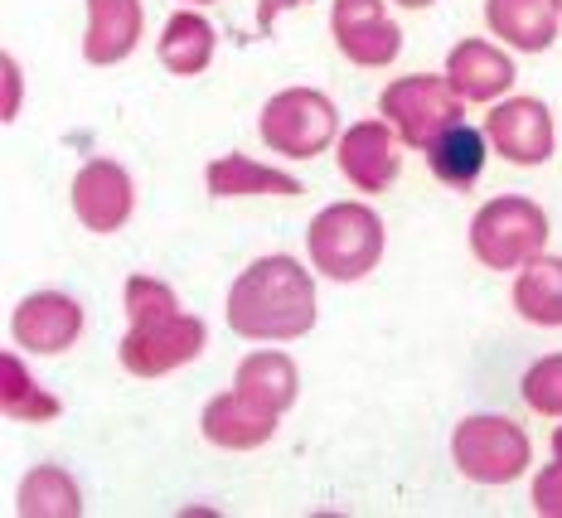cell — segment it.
Listing matches in <instances>:
<instances>
[{"label": "cell", "instance_id": "7", "mask_svg": "<svg viewBox=\"0 0 562 518\" xmlns=\"http://www.w3.org/2000/svg\"><path fill=\"white\" fill-rule=\"evenodd\" d=\"M383 122L397 132V140L413 150H427L447 126L465 122V102L456 98V88L447 74H413V78H393L379 98Z\"/></svg>", "mask_w": 562, "mask_h": 518}, {"label": "cell", "instance_id": "20", "mask_svg": "<svg viewBox=\"0 0 562 518\" xmlns=\"http://www.w3.org/2000/svg\"><path fill=\"white\" fill-rule=\"evenodd\" d=\"M514 311L543 329L562 325V257L538 252L533 262L519 267V277H514Z\"/></svg>", "mask_w": 562, "mask_h": 518}, {"label": "cell", "instance_id": "16", "mask_svg": "<svg viewBox=\"0 0 562 518\" xmlns=\"http://www.w3.org/2000/svg\"><path fill=\"white\" fill-rule=\"evenodd\" d=\"M485 25L495 30V40H505L509 49L543 54L553 49L562 10L558 0H485Z\"/></svg>", "mask_w": 562, "mask_h": 518}, {"label": "cell", "instance_id": "8", "mask_svg": "<svg viewBox=\"0 0 562 518\" xmlns=\"http://www.w3.org/2000/svg\"><path fill=\"white\" fill-rule=\"evenodd\" d=\"M68 199H74V214H78V223H83L88 233L112 238V233H122L126 218H132L136 184H132V174H126V165L83 160L78 165V174H74V184H68Z\"/></svg>", "mask_w": 562, "mask_h": 518}, {"label": "cell", "instance_id": "4", "mask_svg": "<svg viewBox=\"0 0 562 518\" xmlns=\"http://www.w3.org/2000/svg\"><path fill=\"white\" fill-rule=\"evenodd\" d=\"M548 238H553L548 214L524 194L490 199L471 218V252L490 272H519L524 262H533V257L543 252Z\"/></svg>", "mask_w": 562, "mask_h": 518}, {"label": "cell", "instance_id": "6", "mask_svg": "<svg viewBox=\"0 0 562 518\" xmlns=\"http://www.w3.org/2000/svg\"><path fill=\"white\" fill-rule=\"evenodd\" d=\"M262 146H272L286 160H311L325 156L339 136V112L321 88H281L262 102L257 116Z\"/></svg>", "mask_w": 562, "mask_h": 518}, {"label": "cell", "instance_id": "27", "mask_svg": "<svg viewBox=\"0 0 562 518\" xmlns=\"http://www.w3.org/2000/svg\"><path fill=\"white\" fill-rule=\"evenodd\" d=\"M15 112H20V64L5 58V122H15Z\"/></svg>", "mask_w": 562, "mask_h": 518}, {"label": "cell", "instance_id": "3", "mask_svg": "<svg viewBox=\"0 0 562 518\" xmlns=\"http://www.w3.org/2000/svg\"><path fill=\"white\" fill-rule=\"evenodd\" d=\"M383 218L373 214L364 199H339L325 204L306 228V252L311 267L330 281H364L383 257Z\"/></svg>", "mask_w": 562, "mask_h": 518}, {"label": "cell", "instance_id": "18", "mask_svg": "<svg viewBox=\"0 0 562 518\" xmlns=\"http://www.w3.org/2000/svg\"><path fill=\"white\" fill-rule=\"evenodd\" d=\"M204 184L214 199H248V194H272V199H296L301 194V180L277 165H257L248 156H218L204 165Z\"/></svg>", "mask_w": 562, "mask_h": 518}, {"label": "cell", "instance_id": "31", "mask_svg": "<svg viewBox=\"0 0 562 518\" xmlns=\"http://www.w3.org/2000/svg\"><path fill=\"white\" fill-rule=\"evenodd\" d=\"M558 10H562V0H558Z\"/></svg>", "mask_w": 562, "mask_h": 518}, {"label": "cell", "instance_id": "21", "mask_svg": "<svg viewBox=\"0 0 562 518\" xmlns=\"http://www.w3.org/2000/svg\"><path fill=\"white\" fill-rule=\"evenodd\" d=\"M427 165L447 190H471L485 170V132H475L471 122L447 126L437 140L427 146Z\"/></svg>", "mask_w": 562, "mask_h": 518}, {"label": "cell", "instance_id": "17", "mask_svg": "<svg viewBox=\"0 0 562 518\" xmlns=\"http://www.w3.org/2000/svg\"><path fill=\"white\" fill-rule=\"evenodd\" d=\"M233 387L243 397H252V403H262L267 412H277V417H286L301 397V373L291 354H281V349H252L238 363V373H233Z\"/></svg>", "mask_w": 562, "mask_h": 518}, {"label": "cell", "instance_id": "28", "mask_svg": "<svg viewBox=\"0 0 562 518\" xmlns=\"http://www.w3.org/2000/svg\"><path fill=\"white\" fill-rule=\"evenodd\" d=\"M397 5H407V10H427V5H437V0H397Z\"/></svg>", "mask_w": 562, "mask_h": 518}, {"label": "cell", "instance_id": "14", "mask_svg": "<svg viewBox=\"0 0 562 518\" xmlns=\"http://www.w3.org/2000/svg\"><path fill=\"white\" fill-rule=\"evenodd\" d=\"M514 58L490 40H456L447 54V82L461 102H499L514 88Z\"/></svg>", "mask_w": 562, "mask_h": 518}, {"label": "cell", "instance_id": "11", "mask_svg": "<svg viewBox=\"0 0 562 518\" xmlns=\"http://www.w3.org/2000/svg\"><path fill=\"white\" fill-rule=\"evenodd\" d=\"M485 140L495 146V156H505L509 165H543L553 156V116L538 98H499L495 112L485 116Z\"/></svg>", "mask_w": 562, "mask_h": 518}, {"label": "cell", "instance_id": "19", "mask_svg": "<svg viewBox=\"0 0 562 518\" xmlns=\"http://www.w3.org/2000/svg\"><path fill=\"white\" fill-rule=\"evenodd\" d=\"M214 49H218V34L199 10H175V15L166 20V30H160V40H156L160 64L180 78L204 74V68L214 64Z\"/></svg>", "mask_w": 562, "mask_h": 518}, {"label": "cell", "instance_id": "1", "mask_svg": "<svg viewBox=\"0 0 562 518\" xmlns=\"http://www.w3.org/2000/svg\"><path fill=\"white\" fill-rule=\"evenodd\" d=\"M228 329L243 339H257V345H286V339H301L315 329V277L296 257L272 252L257 257L238 272V281L228 286Z\"/></svg>", "mask_w": 562, "mask_h": 518}, {"label": "cell", "instance_id": "12", "mask_svg": "<svg viewBox=\"0 0 562 518\" xmlns=\"http://www.w3.org/2000/svg\"><path fill=\"white\" fill-rule=\"evenodd\" d=\"M397 132L389 122H355L345 136H339V174H345L349 184H355L359 194H383L389 184L397 180V165H403V156H397Z\"/></svg>", "mask_w": 562, "mask_h": 518}, {"label": "cell", "instance_id": "10", "mask_svg": "<svg viewBox=\"0 0 562 518\" xmlns=\"http://www.w3.org/2000/svg\"><path fill=\"white\" fill-rule=\"evenodd\" d=\"M83 335V305L68 291H34L10 311V339L25 354H64Z\"/></svg>", "mask_w": 562, "mask_h": 518}, {"label": "cell", "instance_id": "5", "mask_svg": "<svg viewBox=\"0 0 562 518\" xmlns=\"http://www.w3.org/2000/svg\"><path fill=\"white\" fill-rule=\"evenodd\" d=\"M451 461L475 485H514L533 461V441L514 417L475 412L451 431Z\"/></svg>", "mask_w": 562, "mask_h": 518}, {"label": "cell", "instance_id": "13", "mask_svg": "<svg viewBox=\"0 0 562 518\" xmlns=\"http://www.w3.org/2000/svg\"><path fill=\"white\" fill-rule=\"evenodd\" d=\"M277 427H281L277 412L243 397L238 387L209 397L204 412H199V431H204V441L218 446V451H257V446H267L277 437Z\"/></svg>", "mask_w": 562, "mask_h": 518}, {"label": "cell", "instance_id": "2", "mask_svg": "<svg viewBox=\"0 0 562 518\" xmlns=\"http://www.w3.org/2000/svg\"><path fill=\"white\" fill-rule=\"evenodd\" d=\"M122 305H126L132 329L116 345V359H122V369L132 379H166L180 363H194L204 354L209 329L199 315L180 311V296H175L170 281L146 277V272L126 277Z\"/></svg>", "mask_w": 562, "mask_h": 518}, {"label": "cell", "instance_id": "9", "mask_svg": "<svg viewBox=\"0 0 562 518\" xmlns=\"http://www.w3.org/2000/svg\"><path fill=\"white\" fill-rule=\"evenodd\" d=\"M330 34H335L339 54L359 68H389L403 54V30L393 25L383 0H335Z\"/></svg>", "mask_w": 562, "mask_h": 518}, {"label": "cell", "instance_id": "22", "mask_svg": "<svg viewBox=\"0 0 562 518\" xmlns=\"http://www.w3.org/2000/svg\"><path fill=\"white\" fill-rule=\"evenodd\" d=\"M15 514L25 518H78L83 514V489L74 485L64 465H34L15 489Z\"/></svg>", "mask_w": 562, "mask_h": 518}, {"label": "cell", "instance_id": "25", "mask_svg": "<svg viewBox=\"0 0 562 518\" xmlns=\"http://www.w3.org/2000/svg\"><path fill=\"white\" fill-rule=\"evenodd\" d=\"M533 514L562 518V455H553V465L533 475Z\"/></svg>", "mask_w": 562, "mask_h": 518}, {"label": "cell", "instance_id": "23", "mask_svg": "<svg viewBox=\"0 0 562 518\" xmlns=\"http://www.w3.org/2000/svg\"><path fill=\"white\" fill-rule=\"evenodd\" d=\"M0 412H5L10 421H30V427L34 421H54L58 412H64V403L34 379L15 349L0 354Z\"/></svg>", "mask_w": 562, "mask_h": 518}, {"label": "cell", "instance_id": "29", "mask_svg": "<svg viewBox=\"0 0 562 518\" xmlns=\"http://www.w3.org/2000/svg\"><path fill=\"white\" fill-rule=\"evenodd\" d=\"M553 455H562V427L553 431Z\"/></svg>", "mask_w": 562, "mask_h": 518}, {"label": "cell", "instance_id": "26", "mask_svg": "<svg viewBox=\"0 0 562 518\" xmlns=\"http://www.w3.org/2000/svg\"><path fill=\"white\" fill-rule=\"evenodd\" d=\"M306 5H311V0H257V30L272 34L281 10H306Z\"/></svg>", "mask_w": 562, "mask_h": 518}, {"label": "cell", "instance_id": "15", "mask_svg": "<svg viewBox=\"0 0 562 518\" xmlns=\"http://www.w3.org/2000/svg\"><path fill=\"white\" fill-rule=\"evenodd\" d=\"M140 30H146V10L140 0H88V34L83 58L92 68H112L136 54Z\"/></svg>", "mask_w": 562, "mask_h": 518}, {"label": "cell", "instance_id": "30", "mask_svg": "<svg viewBox=\"0 0 562 518\" xmlns=\"http://www.w3.org/2000/svg\"><path fill=\"white\" fill-rule=\"evenodd\" d=\"M184 5H214V0H184Z\"/></svg>", "mask_w": 562, "mask_h": 518}, {"label": "cell", "instance_id": "24", "mask_svg": "<svg viewBox=\"0 0 562 518\" xmlns=\"http://www.w3.org/2000/svg\"><path fill=\"white\" fill-rule=\"evenodd\" d=\"M519 397L538 417H562V354H543L529 363V373L519 379Z\"/></svg>", "mask_w": 562, "mask_h": 518}]
</instances>
